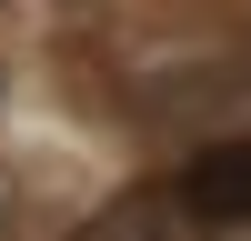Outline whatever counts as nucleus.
I'll return each instance as SVG.
<instances>
[{
    "mask_svg": "<svg viewBox=\"0 0 251 241\" xmlns=\"http://www.w3.org/2000/svg\"><path fill=\"white\" fill-rule=\"evenodd\" d=\"M181 221H201V231H231V221H251V141H221V151H201V161H181V181L171 191Z\"/></svg>",
    "mask_w": 251,
    "mask_h": 241,
    "instance_id": "1",
    "label": "nucleus"
}]
</instances>
